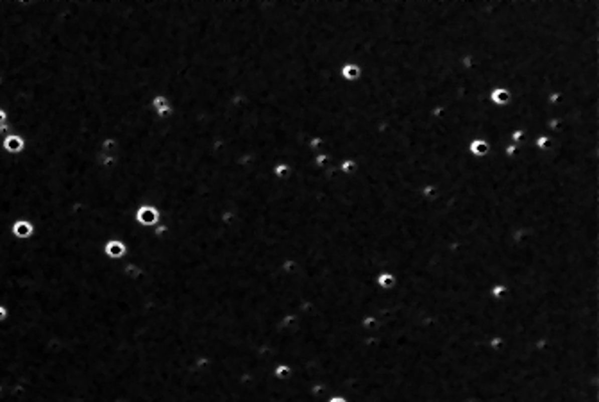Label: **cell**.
<instances>
[{"mask_svg": "<svg viewBox=\"0 0 599 402\" xmlns=\"http://www.w3.org/2000/svg\"><path fill=\"white\" fill-rule=\"evenodd\" d=\"M0 86H2V77H0Z\"/></svg>", "mask_w": 599, "mask_h": 402, "instance_id": "obj_19", "label": "cell"}, {"mask_svg": "<svg viewBox=\"0 0 599 402\" xmlns=\"http://www.w3.org/2000/svg\"><path fill=\"white\" fill-rule=\"evenodd\" d=\"M361 75V68L356 65V63H344V65L340 66V77L342 81H347V82H354L358 81Z\"/></svg>", "mask_w": 599, "mask_h": 402, "instance_id": "obj_6", "label": "cell"}, {"mask_svg": "<svg viewBox=\"0 0 599 402\" xmlns=\"http://www.w3.org/2000/svg\"><path fill=\"white\" fill-rule=\"evenodd\" d=\"M8 318H9L8 306H6V304H0V324H2V322H6Z\"/></svg>", "mask_w": 599, "mask_h": 402, "instance_id": "obj_14", "label": "cell"}, {"mask_svg": "<svg viewBox=\"0 0 599 402\" xmlns=\"http://www.w3.org/2000/svg\"><path fill=\"white\" fill-rule=\"evenodd\" d=\"M2 148H4V152L9 154V156H20V154L25 152V148H27V141L18 132H11V134H8L2 140Z\"/></svg>", "mask_w": 599, "mask_h": 402, "instance_id": "obj_3", "label": "cell"}, {"mask_svg": "<svg viewBox=\"0 0 599 402\" xmlns=\"http://www.w3.org/2000/svg\"><path fill=\"white\" fill-rule=\"evenodd\" d=\"M118 402H125V400H118Z\"/></svg>", "mask_w": 599, "mask_h": 402, "instance_id": "obj_20", "label": "cell"}, {"mask_svg": "<svg viewBox=\"0 0 599 402\" xmlns=\"http://www.w3.org/2000/svg\"><path fill=\"white\" fill-rule=\"evenodd\" d=\"M161 220H163V218H161V211L152 204L140 206L134 213V222L140 227H145V229H152V227L158 226Z\"/></svg>", "mask_w": 599, "mask_h": 402, "instance_id": "obj_1", "label": "cell"}, {"mask_svg": "<svg viewBox=\"0 0 599 402\" xmlns=\"http://www.w3.org/2000/svg\"><path fill=\"white\" fill-rule=\"evenodd\" d=\"M274 377L279 379V381H286L291 377V366L286 363H279V365L274 368Z\"/></svg>", "mask_w": 599, "mask_h": 402, "instance_id": "obj_12", "label": "cell"}, {"mask_svg": "<svg viewBox=\"0 0 599 402\" xmlns=\"http://www.w3.org/2000/svg\"><path fill=\"white\" fill-rule=\"evenodd\" d=\"M11 234L17 240L24 242V240L33 238L34 234H36V227H34L33 222L27 220V218H18V220L11 226Z\"/></svg>", "mask_w": 599, "mask_h": 402, "instance_id": "obj_5", "label": "cell"}, {"mask_svg": "<svg viewBox=\"0 0 599 402\" xmlns=\"http://www.w3.org/2000/svg\"><path fill=\"white\" fill-rule=\"evenodd\" d=\"M116 148H118V141L115 136H106L100 140V152L104 154H116Z\"/></svg>", "mask_w": 599, "mask_h": 402, "instance_id": "obj_11", "label": "cell"}, {"mask_svg": "<svg viewBox=\"0 0 599 402\" xmlns=\"http://www.w3.org/2000/svg\"><path fill=\"white\" fill-rule=\"evenodd\" d=\"M329 402H347V398L342 397V395H335V397L329 398Z\"/></svg>", "mask_w": 599, "mask_h": 402, "instance_id": "obj_18", "label": "cell"}, {"mask_svg": "<svg viewBox=\"0 0 599 402\" xmlns=\"http://www.w3.org/2000/svg\"><path fill=\"white\" fill-rule=\"evenodd\" d=\"M505 292H506V288H505V286H496V290H494V295H496V297H501V295H505Z\"/></svg>", "mask_w": 599, "mask_h": 402, "instance_id": "obj_17", "label": "cell"}, {"mask_svg": "<svg viewBox=\"0 0 599 402\" xmlns=\"http://www.w3.org/2000/svg\"><path fill=\"white\" fill-rule=\"evenodd\" d=\"M469 148H471L472 156L485 157L487 154H489L490 145H489V141H487V140H481V138H476V140H472V141H471V147H469Z\"/></svg>", "mask_w": 599, "mask_h": 402, "instance_id": "obj_8", "label": "cell"}, {"mask_svg": "<svg viewBox=\"0 0 599 402\" xmlns=\"http://www.w3.org/2000/svg\"><path fill=\"white\" fill-rule=\"evenodd\" d=\"M291 173V166L286 163V161H279V163H275L274 166H272V175L277 179V181H286L288 177H290Z\"/></svg>", "mask_w": 599, "mask_h": 402, "instance_id": "obj_7", "label": "cell"}, {"mask_svg": "<svg viewBox=\"0 0 599 402\" xmlns=\"http://www.w3.org/2000/svg\"><path fill=\"white\" fill-rule=\"evenodd\" d=\"M538 148H549L551 147V140L549 138H540V140L537 141Z\"/></svg>", "mask_w": 599, "mask_h": 402, "instance_id": "obj_15", "label": "cell"}, {"mask_svg": "<svg viewBox=\"0 0 599 402\" xmlns=\"http://www.w3.org/2000/svg\"><path fill=\"white\" fill-rule=\"evenodd\" d=\"M490 100H492L494 104L505 106V104H508L510 100H512V93H510V90H506V88H494L492 93H490Z\"/></svg>", "mask_w": 599, "mask_h": 402, "instance_id": "obj_9", "label": "cell"}, {"mask_svg": "<svg viewBox=\"0 0 599 402\" xmlns=\"http://www.w3.org/2000/svg\"><path fill=\"white\" fill-rule=\"evenodd\" d=\"M8 120H9V113L0 107V125H2V123H8Z\"/></svg>", "mask_w": 599, "mask_h": 402, "instance_id": "obj_16", "label": "cell"}, {"mask_svg": "<svg viewBox=\"0 0 599 402\" xmlns=\"http://www.w3.org/2000/svg\"><path fill=\"white\" fill-rule=\"evenodd\" d=\"M0 390H2V386H0Z\"/></svg>", "mask_w": 599, "mask_h": 402, "instance_id": "obj_21", "label": "cell"}, {"mask_svg": "<svg viewBox=\"0 0 599 402\" xmlns=\"http://www.w3.org/2000/svg\"><path fill=\"white\" fill-rule=\"evenodd\" d=\"M151 111L158 116V118H169V116L172 115V102H170L169 97L163 93L154 95V97L151 99Z\"/></svg>", "mask_w": 599, "mask_h": 402, "instance_id": "obj_4", "label": "cell"}, {"mask_svg": "<svg viewBox=\"0 0 599 402\" xmlns=\"http://www.w3.org/2000/svg\"><path fill=\"white\" fill-rule=\"evenodd\" d=\"M99 164L100 168L104 170H113L116 166V163H118V156L116 154H104V152H99Z\"/></svg>", "mask_w": 599, "mask_h": 402, "instance_id": "obj_10", "label": "cell"}, {"mask_svg": "<svg viewBox=\"0 0 599 402\" xmlns=\"http://www.w3.org/2000/svg\"><path fill=\"white\" fill-rule=\"evenodd\" d=\"M378 284H379V288H385V290H390V288H394V284H395V275H394V274H388V272H383V274H379V277H378Z\"/></svg>", "mask_w": 599, "mask_h": 402, "instance_id": "obj_13", "label": "cell"}, {"mask_svg": "<svg viewBox=\"0 0 599 402\" xmlns=\"http://www.w3.org/2000/svg\"><path fill=\"white\" fill-rule=\"evenodd\" d=\"M104 256L111 261H122L129 256V247L127 243L120 238H111L104 243Z\"/></svg>", "mask_w": 599, "mask_h": 402, "instance_id": "obj_2", "label": "cell"}]
</instances>
